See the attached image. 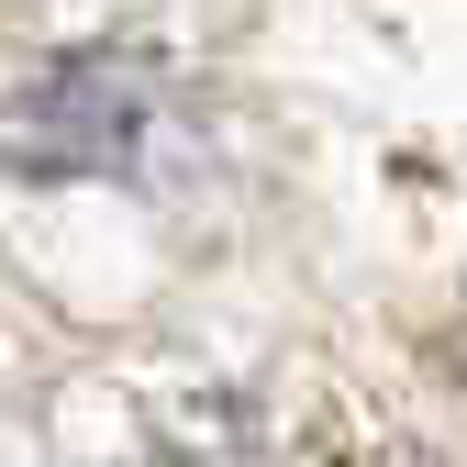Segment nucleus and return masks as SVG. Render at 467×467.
<instances>
[{
	"instance_id": "1",
	"label": "nucleus",
	"mask_w": 467,
	"mask_h": 467,
	"mask_svg": "<svg viewBox=\"0 0 467 467\" xmlns=\"http://www.w3.org/2000/svg\"><path fill=\"white\" fill-rule=\"evenodd\" d=\"M179 67L145 45H56L0 89V179H156L179 145Z\"/></svg>"
}]
</instances>
